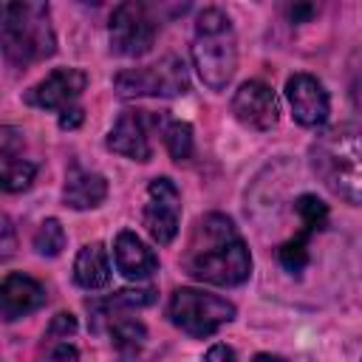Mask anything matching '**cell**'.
<instances>
[{
    "label": "cell",
    "instance_id": "obj_22",
    "mask_svg": "<svg viewBox=\"0 0 362 362\" xmlns=\"http://www.w3.org/2000/svg\"><path fill=\"white\" fill-rule=\"evenodd\" d=\"M294 209H297V215L303 221V232L311 235V232L325 229V223H328V206L317 195H300L297 204H294Z\"/></svg>",
    "mask_w": 362,
    "mask_h": 362
},
{
    "label": "cell",
    "instance_id": "obj_5",
    "mask_svg": "<svg viewBox=\"0 0 362 362\" xmlns=\"http://www.w3.org/2000/svg\"><path fill=\"white\" fill-rule=\"evenodd\" d=\"M167 317L184 334L204 339V337H212L221 325L235 320V305L209 291L175 288L170 297V305H167Z\"/></svg>",
    "mask_w": 362,
    "mask_h": 362
},
{
    "label": "cell",
    "instance_id": "obj_2",
    "mask_svg": "<svg viewBox=\"0 0 362 362\" xmlns=\"http://www.w3.org/2000/svg\"><path fill=\"white\" fill-rule=\"evenodd\" d=\"M317 178L342 201L362 204V130L337 127L311 144Z\"/></svg>",
    "mask_w": 362,
    "mask_h": 362
},
{
    "label": "cell",
    "instance_id": "obj_12",
    "mask_svg": "<svg viewBox=\"0 0 362 362\" xmlns=\"http://www.w3.org/2000/svg\"><path fill=\"white\" fill-rule=\"evenodd\" d=\"M107 147L133 161H150L153 150L147 139V116L141 110H124L107 136Z\"/></svg>",
    "mask_w": 362,
    "mask_h": 362
},
{
    "label": "cell",
    "instance_id": "obj_17",
    "mask_svg": "<svg viewBox=\"0 0 362 362\" xmlns=\"http://www.w3.org/2000/svg\"><path fill=\"white\" fill-rule=\"evenodd\" d=\"M153 303H156V288H122L113 297L88 303V308L93 311V328H96L99 320H110V317H116L122 311H133V308H147Z\"/></svg>",
    "mask_w": 362,
    "mask_h": 362
},
{
    "label": "cell",
    "instance_id": "obj_19",
    "mask_svg": "<svg viewBox=\"0 0 362 362\" xmlns=\"http://www.w3.org/2000/svg\"><path fill=\"white\" fill-rule=\"evenodd\" d=\"M164 144L170 150V156L175 161H187L192 158V150H195V141H192V127L187 122H170L164 127Z\"/></svg>",
    "mask_w": 362,
    "mask_h": 362
},
{
    "label": "cell",
    "instance_id": "obj_27",
    "mask_svg": "<svg viewBox=\"0 0 362 362\" xmlns=\"http://www.w3.org/2000/svg\"><path fill=\"white\" fill-rule=\"evenodd\" d=\"M82 119H85V113H82V107H68V110H62L59 113V127L62 130H74V127H79L82 124Z\"/></svg>",
    "mask_w": 362,
    "mask_h": 362
},
{
    "label": "cell",
    "instance_id": "obj_30",
    "mask_svg": "<svg viewBox=\"0 0 362 362\" xmlns=\"http://www.w3.org/2000/svg\"><path fill=\"white\" fill-rule=\"evenodd\" d=\"M252 362H286L283 356H274V354H257Z\"/></svg>",
    "mask_w": 362,
    "mask_h": 362
},
{
    "label": "cell",
    "instance_id": "obj_26",
    "mask_svg": "<svg viewBox=\"0 0 362 362\" xmlns=\"http://www.w3.org/2000/svg\"><path fill=\"white\" fill-rule=\"evenodd\" d=\"M204 362H238V354L229 348V345H212L206 354H204Z\"/></svg>",
    "mask_w": 362,
    "mask_h": 362
},
{
    "label": "cell",
    "instance_id": "obj_9",
    "mask_svg": "<svg viewBox=\"0 0 362 362\" xmlns=\"http://www.w3.org/2000/svg\"><path fill=\"white\" fill-rule=\"evenodd\" d=\"M88 76L79 68H57L45 79H40L34 88L25 90V105L40 110H68L85 90Z\"/></svg>",
    "mask_w": 362,
    "mask_h": 362
},
{
    "label": "cell",
    "instance_id": "obj_23",
    "mask_svg": "<svg viewBox=\"0 0 362 362\" xmlns=\"http://www.w3.org/2000/svg\"><path fill=\"white\" fill-rule=\"evenodd\" d=\"M308 232H300L297 238H291V240H286L283 246H280V252H277V257H280V263H283V269H288V272H303L305 269V263H308Z\"/></svg>",
    "mask_w": 362,
    "mask_h": 362
},
{
    "label": "cell",
    "instance_id": "obj_4",
    "mask_svg": "<svg viewBox=\"0 0 362 362\" xmlns=\"http://www.w3.org/2000/svg\"><path fill=\"white\" fill-rule=\"evenodd\" d=\"M0 37L3 54L14 68H28L57 51V37L45 3H6Z\"/></svg>",
    "mask_w": 362,
    "mask_h": 362
},
{
    "label": "cell",
    "instance_id": "obj_21",
    "mask_svg": "<svg viewBox=\"0 0 362 362\" xmlns=\"http://www.w3.org/2000/svg\"><path fill=\"white\" fill-rule=\"evenodd\" d=\"M34 249L42 257H57L65 249V229L57 218H48L40 223V229L34 232Z\"/></svg>",
    "mask_w": 362,
    "mask_h": 362
},
{
    "label": "cell",
    "instance_id": "obj_25",
    "mask_svg": "<svg viewBox=\"0 0 362 362\" xmlns=\"http://www.w3.org/2000/svg\"><path fill=\"white\" fill-rule=\"evenodd\" d=\"M45 362H79V351L68 339H59V342H51Z\"/></svg>",
    "mask_w": 362,
    "mask_h": 362
},
{
    "label": "cell",
    "instance_id": "obj_7",
    "mask_svg": "<svg viewBox=\"0 0 362 362\" xmlns=\"http://www.w3.org/2000/svg\"><path fill=\"white\" fill-rule=\"evenodd\" d=\"M156 31H158V25L150 17L144 3H136V0L119 3L107 23L110 51L119 57H141L153 48Z\"/></svg>",
    "mask_w": 362,
    "mask_h": 362
},
{
    "label": "cell",
    "instance_id": "obj_8",
    "mask_svg": "<svg viewBox=\"0 0 362 362\" xmlns=\"http://www.w3.org/2000/svg\"><path fill=\"white\" fill-rule=\"evenodd\" d=\"M178 218H181V192L170 178H153L147 187V204H144V226L150 238L158 246H170L178 235Z\"/></svg>",
    "mask_w": 362,
    "mask_h": 362
},
{
    "label": "cell",
    "instance_id": "obj_1",
    "mask_svg": "<svg viewBox=\"0 0 362 362\" xmlns=\"http://www.w3.org/2000/svg\"><path fill=\"white\" fill-rule=\"evenodd\" d=\"M184 269L201 283L240 286L252 274V257L235 223L221 212H209L192 229Z\"/></svg>",
    "mask_w": 362,
    "mask_h": 362
},
{
    "label": "cell",
    "instance_id": "obj_3",
    "mask_svg": "<svg viewBox=\"0 0 362 362\" xmlns=\"http://www.w3.org/2000/svg\"><path fill=\"white\" fill-rule=\"evenodd\" d=\"M192 65L201 82L212 90H223L238 68V40L232 20L221 8H204L195 20Z\"/></svg>",
    "mask_w": 362,
    "mask_h": 362
},
{
    "label": "cell",
    "instance_id": "obj_15",
    "mask_svg": "<svg viewBox=\"0 0 362 362\" xmlns=\"http://www.w3.org/2000/svg\"><path fill=\"white\" fill-rule=\"evenodd\" d=\"M107 198V181L99 173L82 170V167H71L68 178H65V189H62V201L71 209H93Z\"/></svg>",
    "mask_w": 362,
    "mask_h": 362
},
{
    "label": "cell",
    "instance_id": "obj_14",
    "mask_svg": "<svg viewBox=\"0 0 362 362\" xmlns=\"http://www.w3.org/2000/svg\"><path fill=\"white\" fill-rule=\"evenodd\" d=\"M113 260H116V269L127 280H144L158 269L156 252L136 232H127V229L119 232L113 240Z\"/></svg>",
    "mask_w": 362,
    "mask_h": 362
},
{
    "label": "cell",
    "instance_id": "obj_13",
    "mask_svg": "<svg viewBox=\"0 0 362 362\" xmlns=\"http://www.w3.org/2000/svg\"><path fill=\"white\" fill-rule=\"evenodd\" d=\"M45 303V288L28 277V274H20V272H11L3 277V286H0V308H3V320H17V317H25L31 311H37L40 305Z\"/></svg>",
    "mask_w": 362,
    "mask_h": 362
},
{
    "label": "cell",
    "instance_id": "obj_29",
    "mask_svg": "<svg viewBox=\"0 0 362 362\" xmlns=\"http://www.w3.org/2000/svg\"><path fill=\"white\" fill-rule=\"evenodd\" d=\"M314 14V6H294V8H288V17L294 20V23H303L305 17H311Z\"/></svg>",
    "mask_w": 362,
    "mask_h": 362
},
{
    "label": "cell",
    "instance_id": "obj_28",
    "mask_svg": "<svg viewBox=\"0 0 362 362\" xmlns=\"http://www.w3.org/2000/svg\"><path fill=\"white\" fill-rule=\"evenodd\" d=\"M3 232H6V240H3V257H8L14 252V232H11V221L3 218Z\"/></svg>",
    "mask_w": 362,
    "mask_h": 362
},
{
    "label": "cell",
    "instance_id": "obj_10",
    "mask_svg": "<svg viewBox=\"0 0 362 362\" xmlns=\"http://www.w3.org/2000/svg\"><path fill=\"white\" fill-rule=\"evenodd\" d=\"M232 113L240 124L252 130H272L280 119V105L266 82H243L232 96Z\"/></svg>",
    "mask_w": 362,
    "mask_h": 362
},
{
    "label": "cell",
    "instance_id": "obj_18",
    "mask_svg": "<svg viewBox=\"0 0 362 362\" xmlns=\"http://www.w3.org/2000/svg\"><path fill=\"white\" fill-rule=\"evenodd\" d=\"M110 339L119 354V362H136V356L147 339V328L139 320L116 314V317H110Z\"/></svg>",
    "mask_w": 362,
    "mask_h": 362
},
{
    "label": "cell",
    "instance_id": "obj_6",
    "mask_svg": "<svg viewBox=\"0 0 362 362\" xmlns=\"http://www.w3.org/2000/svg\"><path fill=\"white\" fill-rule=\"evenodd\" d=\"M113 85L122 96H178L189 90V76L178 57H164L161 62L116 74Z\"/></svg>",
    "mask_w": 362,
    "mask_h": 362
},
{
    "label": "cell",
    "instance_id": "obj_11",
    "mask_svg": "<svg viewBox=\"0 0 362 362\" xmlns=\"http://www.w3.org/2000/svg\"><path fill=\"white\" fill-rule=\"evenodd\" d=\"M286 99L291 105L294 119L303 127H320V124H325L328 110H331L328 93H325L322 82L314 79L311 74H294L286 82Z\"/></svg>",
    "mask_w": 362,
    "mask_h": 362
},
{
    "label": "cell",
    "instance_id": "obj_20",
    "mask_svg": "<svg viewBox=\"0 0 362 362\" xmlns=\"http://www.w3.org/2000/svg\"><path fill=\"white\" fill-rule=\"evenodd\" d=\"M34 173H37V167L31 161H25L23 156L3 158V189L6 192L28 189V184L34 181Z\"/></svg>",
    "mask_w": 362,
    "mask_h": 362
},
{
    "label": "cell",
    "instance_id": "obj_16",
    "mask_svg": "<svg viewBox=\"0 0 362 362\" xmlns=\"http://www.w3.org/2000/svg\"><path fill=\"white\" fill-rule=\"evenodd\" d=\"M74 280L76 286L96 291L105 288L110 283V260H107V249L102 243H88L79 249L76 260H74Z\"/></svg>",
    "mask_w": 362,
    "mask_h": 362
},
{
    "label": "cell",
    "instance_id": "obj_24",
    "mask_svg": "<svg viewBox=\"0 0 362 362\" xmlns=\"http://www.w3.org/2000/svg\"><path fill=\"white\" fill-rule=\"evenodd\" d=\"M74 334H76V317L68 314V311H59V314L51 320V325H48V331H45V339H48V342H59V339H71Z\"/></svg>",
    "mask_w": 362,
    "mask_h": 362
}]
</instances>
